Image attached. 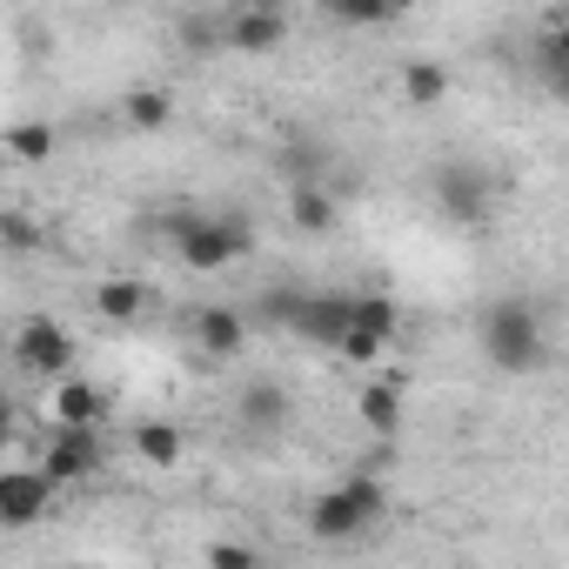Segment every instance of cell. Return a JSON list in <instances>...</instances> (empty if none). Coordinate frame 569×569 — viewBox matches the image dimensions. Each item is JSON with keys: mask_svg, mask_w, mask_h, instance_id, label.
I'll list each match as a JSON object with an SVG mask.
<instances>
[{"mask_svg": "<svg viewBox=\"0 0 569 569\" xmlns=\"http://www.w3.org/2000/svg\"><path fill=\"white\" fill-rule=\"evenodd\" d=\"M482 356L502 376H536L549 362V336H542V309L522 296H502L482 309Z\"/></svg>", "mask_w": 569, "mask_h": 569, "instance_id": "obj_1", "label": "cell"}, {"mask_svg": "<svg viewBox=\"0 0 569 569\" xmlns=\"http://www.w3.org/2000/svg\"><path fill=\"white\" fill-rule=\"evenodd\" d=\"M382 509H389V489H382L376 476H349V482H336V489H322V496L309 502V536L329 542V549L362 542V536L382 522Z\"/></svg>", "mask_w": 569, "mask_h": 569, "instance_id": "obj_2", "label": "cell"}, {"mask_svg": "<svg viewBox=\"0 0 569 569\" xmlns=\"http://www.w3.org/2000/svg\"><path fill=\"white\" fill-rule=\"evenodd\" d=\"M174 241H181V261L188 268H228L254 248V228L248 221H228V214H181L174 221Z\"/></svg>", "mask_w": 569, "mask_h": 569, "instance_id": "obj_3", "label": "cell"}, {"mask_svg": "<svg viewBox=\"0 0 569 569\" xmlns=\"http://www.w3.org/2000/svg\"><path fill=\"white\" fill-rule=\"evenodd\" d=\"M14 362H21L28 376L68 382V369H74V336H68L54 316H28V322H21V336H14Z\"/></svg>", "mask_w": 569, "mask_h": 569, "instance_id": "obj_4", "label": "cell"}, {"mask_svg": "<svg viewBox=\"0 0 569 569\" xmlns=\"http://www.w3.org/2000/svg\"><path fill=\"white\" fill-rule=\"evenodd\" d=\"M94 469H101V436H94V429H48V442H41V456H34V476H41L48 489L81 482V476H94Z\"/></svg>", "mask_w": 569, "mask_h": 569, "instance_id": "obj_5", "label": "cell"}, {"mask_svg": "<svg viewBox=\"0 0 569 569\" xmlns=\"http://www.w3.org/2000/svg\"><path fill=\"white\" fill-rule=\"evenodd\" d=\"M436 201H442V214L449 221H489V174L476 168V161H442L436 168Z\"/></svg>", "mask_w": 569, "mask_h": 569, "instance_id": "obj_6", "label": "cell"}, {"mask_svg": "<svg viewBox=\"0 0 569 569\" xmlns=\"http://www.w3.org/2000/svg\"><path fill=\"white\" fill-rule=\"evenodd\" d=\"M221 41L234 54H274L289 41V14L281 8H234V14H221Z\"/></svg>", "mask_w": 569, "mask_h": 569, "instance_id": "obj_7", "label": "cell"}, {"mask_svg": "<svg viewBox=\"0 0 569 569\" xmlns=\"http://www.w3.org/2000/svg\"><path fill=\"white\" fill-rule=\"evenodd\" d=\"M54 489L34 469H0V529H34L48 516Z\"/></svg>", "mask_w": 569, "mask_h": 569, "instance_id": "obj_8", "label": "cell"}, {"mask_svg": "<svg viewBox=\"0 0 569 569\" xmlns=\"http://www.w3.org/2000/svg\"><path fill=\"white\" fill-rule=\"evenodd\" d=\"M194 342H201V356L234 362L248 349V316L228 309V302H208V309H194Z\"/></svg>", "mask_w": 569, "mask_h": 569, "instance_id": "obj_9", "label": "cell"}, {"mask_svg": "<svg viewBox=\"0 0 569 569\" xmlns=\"http://www.w3.org/2000/svg\"><path fill=\"white\" fill-rule=\"evenodd\" d=\"M289 329H296L302 342H322V349H336V342L349 336V296H302Z\"/></svg>", "mask_w": 569, "mask_h": 569, "instance_id": "obj_10", "label": "cell"}, {"mask_svg": "<svg viewBox=\"0 0 569 569\" xmlns=\"http://www.w3.org/2000/svg\"><path fill=\"white\" fill-rule=\"evenodd\" d=\"M48 416H54V429H101V422H108V396H101L94 382L68 376V382H54Z\"/></svg>", "mask_w": 569, "mask_h": 569, "instance_id": "obj_11", "label": "cell"}, {"mask_svg": "<svg viewBox=\"0 0 569 569\" xmlns=\"http://www.w3.org/2000/svg\"><path fill=\"white\" fill-rule=\"evenodd\" d=\"M234 416L254 436H281V429H289V389H281V382H248L241 402H234Z\"/></svg>", "mask_w": 569, "mask_h": 569, "instance_id": "obj_12", "label": "cell"}, {"mask_svg": "<svg viewBox=\"0 0 569 569\" xmlns=\"http://www.w3.org/2000/svg\"><path fill=\"white\" fill-rule=\"evenodd\" d=\"M148 281H134V274H114V281H101L94 289V316L101 322H114V329H128V322H141L148 316Z\"/></svg>", "mask_w": 569, "mask_h": 569, "instance_id": "obj_13", "label": "cell"}, {"mask_svg": "<svg viewBox=\"0 0 569 569\" xmlns=\"http://www.w3.org/2000/svg\"><path fill=\"white\" fill-rule=\"evenodd\" d=\"M349 329L369 336L376 349H389V342L402 336V309H396V296H349Z\"/></svg>", "mask_w": 569, "mask_h": 569, "instance_id": "obj_14", "label": "cell"}, {"mask_svg": "<svg viewBox=\"0 0 569 569\" xmlns=\"http://www.w3.org/2000/svg\"><path fill=\"white\" fill-rule=\"evenodd\" d=\"M356 416H362V429L396 436V429H402V389H396V382H362V389H356Z\"/></svg>", "mask_w": 569, "mask_h": 569, "instance_id": "obj_15", "label": "cell"}, {"mask_svg": "<svg viewBox=\"0 0 569 569\" xmlns=\"http://www.w3.org/2000/svg\"><path fill=\"white\" fill-rule=\"evenodd\" d=\"M289 221H296L302 234H329V228H336V201H329V188L296 181V194H289Z\"/></svg>", "mask_w": 569, "mask_h": 569, "instance_id": "obj_16", "label": "cell"}, {"mask_svg": "<svg viewBox=\"0 0 569 569\" xmlns=\"http://www.w3.org/2000/svg\"><path fill=\"white\" fill-rule=\"evenodd\" d=\"M181 449H188V442H181V429H174V422H161V416L134 429V456H141L148 469H174V462H181Z\"/></svg>", "mask_w": 569, "mask_h": 569, "instance_id": "obj_17", "label": "cell"}, {"mask_svg": "<svg viewBox=\"0 0 569 569\" xmlns=\"http://www.w3.org/2000/svg\"><path fill=\"white\" fill-rule=\"evenodd\" d=\"M0 148H8L14 161H28V168H41V161H54V128L48 121H14L8 134H0Z\"/></svg>", "mask_w": 569, "mask_h": 569, "instance_id": "obj_18", "label": "cell"}, {"mask_svg": "<svg viewBox=\"0 0 569 569\" xmlns=\"http://www.w3.org/2000/svg\"><path fill=\"white\" fill-rule=\"evenodd\" d=\"M402 94H409V108H436V101L449 94V68H436V61H409V68H402Z\"/></svg>", "mask_w": 569, "mask_h": 569, "instance_id": "obj_19", "label": "cell"}, {"mask_svg": "<svg viewBox=\"0 0 569 569\" xmlns=\"http://www.w3.org/2000/svg\"><path fill=\"white\" fill-rule=\"evenodd\" d=\"M121 114H128V128H168V114H174V101H168L161 88H128V101H121Z\"/></svg>", "mask_w": 569, "mask_h": 569, "instance_id": "obj_20", "label": "cell"}, {"mask_svg": "<svg viewBox=\"0 0 569 569\" xmlns=\"http://www.w3.org/2000/svg\"><path fill=\"white\" fill-rule=\"evenodd\" d=\"M48 234H41V221L28 214V208H0V248L8 254H34Z\"/></svg>", "mask_w": 569, "mask_h": 569, "instance_id": "obj_21", "label": "cell"}, {"mask_svg": "<svg viewBox=\"0 0 569 569\" xmlns=\"http://www.w3.org/2000/svg\"><path fill=\"white\" fill-rule=\"evenodd\" d=\"M181 41L194 48V54H221L228 41H221V14H188L181 21Z\"/></svg>", "mask_w": 569, "mask_h": 569, "instance_id": "obj_22", "label": "cell"}, {"mask_svg": "<svg viewBox=\"0 0 569 569\" xmlns=\"http://www.w3.org/2000/svg\"><path fill=\"white\" fill-rule=\"evenodd\" d=\"M296 302H302V289H274V296H261V302H254V316H248V322H274V329H289V322H296Z\"/></svg>", "mask_w": 569, "mask_h": 569, "instance_id": "obj_23", "label": "cell"}, {"mask_svg": "<svg viewBox=\"0 0 569 569\" xmlns=\"http://www.w3.org/2000/svg\"><path fill=\"white\" fill-rule=\"evenodd\" d=\"M329 21H342V28H389L396 8H356V0H329Z\"/></svg>", "mask_w": 569, "mask_h": 569, "instance_id": "obj_24", "label": "cell"}, {"mask_svg": "<svg viewBox=\"0 0 569 569\" xmlns=\"http://www.w3.org/2000/svg\"><path fill=\"white\" fill-rule=\"evenodd\" d=\"M208 569H261V556L248 542H208Z\"/></svg>", "mask_w": 569, "mask_h": 569, "instance_id": "obj_25", "label": "cell"}, {"mask_svg": "<svg viewBox=\"0 0 569 569\" xmlns=\"http://www.w3.org/2000/svg\"><path fill=\"white\" fill-rule=\"evenodd\" d=\"M336 349H342V356H349V362H376V356H382V349H376V342H369V336H356V329H349V336H342V342H336Z\"/></svg>", "mask_w": 569, "mask_h": 569, "instance_id": "obj_26", "label": "cell"}, {"mask_svg": "<svg viewBox=\"0 0 569 569\" xmlns=\"http://www.w3.org/2000/svg\"><path fill=\"white\" fill-rule=\"evenodd\" d=\"M8 436H14V402L0 396V442H8Z\"/></svg>", "mask_w": 569, "mask_h": 569, "instance_id": "obj_27", "label": "cell"}]
</instances>
